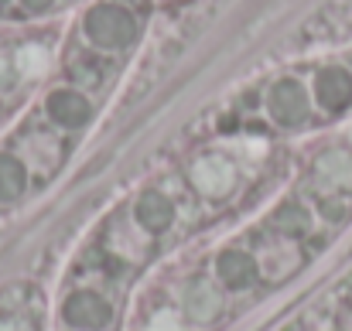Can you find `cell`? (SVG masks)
I'll list each match as a JSON object with an SVG mask.
<instances>
[{
  "label": "cell",
  "instance_id": "cell-1",
  "mask_svg": "<svg viewBox=\"0 0 352 331\" xmlns=\"http://www.w3.org/2000/svg\"><path fill=\"white\" fill-rule=\"evenodd\" d=\"M86 34L103 48H126L137 38V21L117 3H100L86 14Z\"/></svg>",
  "mask_w": 352,
  "mask_h": 331
},
{
  "label": "cell",
  "instance_id": "cell-2",
  "mask_svg": "<svg viewBox=\"0 0 352 331\" xmlns=\"http://www.w3.org/2000/svg\"><path fill=\"white\" fill-rule=\"evenodd\" d=\"M62 321L72 331H107L113 325V304L96 290H72L62 301Z\"/></svg>",
  "mask_w": 352,
  "mask_h": 331
},
{
  "label": "cell",
  "instance_id": "cell-3",
  "mask_svg": "<svg viewBox=\"0 0 352 331\" xmlns=\"http://www.w3.org/2000/svg\"><path fill=\"white\" fill-rule=\"evenodd\" d=\"M216 280L226 287V290H250L256 280H260V263L250 249H239V246H226L219 256H216Z\"/></svg>",
  "mask_w": 352,
  "mask_h": 331
},
{
  "label": "cell",
  "instance_id": "cell-4",
  "mask_svg": "<svg viewBox=\"0 0 352 331\" xmlns=\"http://www.w3.org/2000/svg\"><path fill=\"white\" fill-rule=\"evenodd\" d=\"M133 222L147 236H161V232H168L175 225V202L161 188H147L133 202Z\"/></svg>",
  "mask_w": 352,
  "mask_h": 331
},
{
  "label": "cell",
  "instance_id": "cell-5",
  "mask_svg": "<svg viewBox=\"0 0 352 331\" xmlns=\"http://www.w3.org/2000/svg\"><path fill=\"white\" fill-rule=\"evenodd\" d=\"M270 116L277 126H301L308 119V93L301 89V82L284 79L270 89Z\"/></svg>",
  "mask_w": 352,
  "mask_h": 331
},
{
  "label": "cell",
  "instance_id": "cell-6",
  "mask_svg": "<svg viewBox=\"0 0 352 331\" xmlns=\"http://www.w3.org/2000/svg\"><path fill=\"white\" fill-rule=\"evenodd\" d=\"M48 116H52V123L62 126V130H82V126L93 119V106H89V100H86L82 93H76V89H58V93L48 96Z\"/></svg>",
  "mask_w": 352,
  "mask_h": 331
},
{
  "label": "cell",
  "instance_id": "cell-7",
  "mask_svg": "<svg viewBox=\"0 0 352 331\" xmlns=\"http://www.w3.org/2000/svg\"><path fill=\"white\" fill-rule=\"evenodd\" d=\"M315 96H318V103H322L329 113L346 110L352 103L349 72H342V69H325V72L318 76V82H315Z\"/></svg>",
  "mask_w": 352,
  "mask_h": 331
},
{
  "label": "cell",
  "instance_id": "cell-8",
  "mask_svg": "<svg viewBox=\"0 0 352 331\" xmlns=\"http://www.w3.org/2000/svg\"><path fill=\"white\" fill-rule=\"evenodd\" d=\"M270 229L277 236H287V239H305L311 232V212H308V205L298 202V198L280 202L274 209V216H270Z\"/></svg>",
  "mask_w": 352,
  "mask_h": 331
},
{
  "label": "cell",
  "instance_id": "cell-9",
  "mask_svg": "<svg viewBox=\"0 0 352 331\" xmlns=\"http://www.w3.org/2000/svg\"><path fill=\"white\" fill-rule=\"evenodd\" d=\"M31 188V174H28V164L14 154H0V202L10 205L17 198H24Z\"/></svg>",
  "mask_w": 352,
  "mask_h": 331
},
{
  "label": "cell",
  "instance_id": "cell-10",
  "mask_svg": "<svg viewBox=\"0 0 352 331\" xmlns=\"http://www.w3.org/2000/svg\"><path fill=\"white\" fill-rule=\"evenodd\" d=\"M0 331H31L24 321H17V318H3L0 321Z\"/></svg>",
  "mask_w": 352,
  "mask_h": 331
}]
</instances>
